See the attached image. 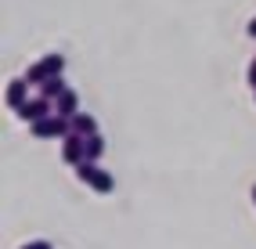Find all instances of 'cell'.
Here are the masks:
<instances>
[{
	"mask_svg": "<svg viewBox=\"0 0 256 249\" xmlns=\"http://www.w3.org/2000/svg\"><path fill=\"white\" fill-rule=\"evenodd\" d=\"M72 134H80V138H90V134H98V120L90 112H80L76 120H72Z\"/></svg>",
	"mask_w": 256,
	"mask_h": 249,
	"instance_id": "cell-8",
	"label": "cell"
},
{
	"mask_svg": "<svg viewBox=\"0 0 256 249\" xmlns=\"http://www.w3.org/2000/svg\"><path fill=\"white\" fill-rule=\"evenodd\" d=\"M18 249H54L50 242H44V238H36V242H26V246H18Z\"/></svg>",
	"mask_w": 256,
	"mask_h": 249,
	"instance_id": "cell-12",
	"label": "cell"
},
{
	"mask_svg": "<svg viewBox=\"0 0 256 249\" xmlns=\"http://www.w3.org/2000/svg\"><path fill=\"white\" fill-rule=\"evenodd\" d=\"M4 102H8V108H14V112H18V108L29 102V80H26V76H18V80H11V83H8Z\"/></svg>",
	"mask_w": 256,
	"mask_h": 249,
	"instance_id": "cell-5",
	"label": "cell"
},
{
	"mask_svg": "<svg viewBox=\"0 0 256 249\" xmlns=\"http://www.w3.org/2000/svg\"><path fill=\"white\" fill-rule=\"evenodd\" d=\"M69 134H72V123L62 120V116H47V120L32 123V138H40V141H47V138H69Z\"/></svg>",
	"mask_w": 256,
	"mask_h": 249,
	"instance_id": "cell-2",
	"label": "cell"
},
{
	"mask_svg": "<svg viewBox=\"0 0 256 249\" xmlns=\"http://www.w3.org/2000/svg\"><path fill=\"white\" fill-rule=\"evenodd\" d=\"M62 159L69 162V166H80V162H87V138H80V134H69V138H62Z\"/></svg>",
	"mask_w": 256,
	"mask_h": 249,
	"instance_id": "cell-4",
	"label": "cell"
},
{
	"mask_svg": "<svg viewBox=\"0 0 256 249\" xmlns=\"http://www.w3.org/2000/svg\"><path fill=\"white\" fill-rule=\"evenodd\" d=\"M246 83L252 87V94H256V58L249 62V69H246Z\"/></svg>",
	"mask_w": 256,
	"mask_h": 249,
	"instance_id": "cell-11",
	"label": "cell"
},
{
	"mask_svg": "<svg viewBox=\"0 0 256 249\" xmlns=\"http://www.w3.org/2000/svg\"><path fill=\"white\" fill-rule=\"evenodd\" d=\"M54 116H62V120L72 123L76 116H80V94H76V90H65L58 102H54Z\"/></svg>",
	"mask_w": 256,
	"mask_h": 249,
	"instance_id": "cell-6",
	"label": "cell"
},
{
	"mask_svg": "<svg viewBox=\"0 0 256 249\" xmlns=\"http://www.w3.org/2000/svg\"><path fill=\"white\" fill-rule=\"evenodd\" d=\"M87 188H94L98 195H112L116 192V177L108 174V170H101V166H98V170H94V177H90V184Z\"/></svg>",
	"mask_w": 256,
	"mask_h": 249,
	"instance_id": "cell-7",
	"label": "cell"
},
{
	"mask_svg": "<svg viewBox=\"0 0 256 249\" xmlns=\"http://www.w3.org/2000/svg\"><path fill=\"white\" fill-rule=\"evenodd\" d=\"M252 202H256V184H252Z\"/></svg>",
	"mask_w": 256,
	"mask_h": 249,
	"instance_id": "cell-14",
	"label": "cell"
},
{
	"mask_svg": "<svg viewBox=\"0 0 256 249\" xmlns=\"http://www.w3.org/2000/svg\"><path fill=\"white\" fill-rule=\"evenodd\" d=\"M65 72V54H44L40 62H32L29 65V72H26V80L29 83H47V80H54V76H62Z\"/></svg>",
	"mask_w": 256,
	"mask_h": 249,
	"instance_id": "cell-1",
	"label": "cell"
},
{
	"mask_svg": "<svg viewBox=\"0 0 256 249\" xmlns=\"http://www.w3.org/2000/svg\"><path fill=\"white\" fill-rule=\"evenodd\" d=\"M69 90L65 87V80L62 76H54V80H47V83H40V98H47V102H58V98Z\"/></svg>",
	"mask_w": 256,
	"mask_h": 249,
	"instance_id": "cell-9",
	"label": "cell"
},
{
	"mask_svg": "<svg viewBox=\"0 0 256 249\" xmlns=\"http://www.w3.org/2000/svg\"><path fill=\"white\" fill-rule=\"evenodd\" d=\"M101 156H105V138H101V134H90V138H87V162H98Z\"/></svg>",
	"mask_w": 256,
	"mask_h": 249,
	"instance_id": "cell-10",
	"label": "cell"
},
{
	"mask_svg": "<svg viewBox=\"0 0 256 249\" xmlns=\"http://www.w3.org/2000/svg\"><path fill=\"white\" fill-rule=\"evenodd\" d=\"M246 32H249V36H252V40H256V18H252V22H249V26H246Z\"/></svg>",
	"mask_w": 256,
	"mask_h": 249,
	"instance_id": "cell-13",
	"label": "cell"
},
{
	"mask_svg": "<svg viewBox=\"0 0 256 249\" xmlns=\"http://www.w3.org/2000/svg\"><path fill=\"white\" fill-rule=\"evenodd\" d=\"M14 116H18V120H26V123L32 126V123L47 120V116H54V102H47V98H32V102H26Z\"/></svg>",
	"mask_w": 256,
	"mask_h": 249,
	"instance_id": "cell-3",
	"label": "cell"
}]
</instances>
